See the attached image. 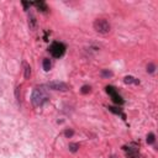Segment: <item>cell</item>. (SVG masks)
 <instances>
[{"label": "cell", "mask_w": 158, "mask_h": 158, "mask_svg": "<svg viewBox=\"0 0 158 158\" xmlns=\"http://www.w3.org/2000/svg\"><path fill=\"white\" fill-rule=\"evenodd\" d=\"M48 94L47 90L45 89V87H38L35 88L32 92V96H31V101L32 105L35 107H41L42 105H45L48 101Z\"/></svg>", "instance_id": "obj_1"}, {"label": "cell", "mask_w": 158, "mask_h": 158, "mask_svg": "<svg viewBox=\"0 0 158 158\" xmlns=\"http://www.w3.org/2000/svg\"><path fill=\"white\" fill-rule=\"evenodd\" d=\"M48 51L52 55V57L61 58V57L64 55V52H66V46H64L62 42H53V43L49 46Z\"/></svg>", "instance_id": "obj_2"}, {"label": "cell", "mask_w": 158, "mask_h": 158, "mask_svg": "<svg viewBox=\"0 0 158 158\" xmlns=\"http://www.w3.org/2000/svg\"><path fill=\"white\" fill-rule=\"evenodd\" d=\"M110 28H111L110 24L107 22L105 19H96L94 21V30L96 32H99V34L105 35L110 31Z\"/></svg>", "instance_id": "obj_3"}, {"label": "cell", "mask_w": 158, "mask_h": 158, "mask_svg": "<svg viewBox=\"0 0 158 158\" xmlns=\"http://www.w3.org/2000/svg\"><path fill=\"white\" fill-rule=\"evenodd\" d=\"M105 90H106L107 94L111 96V99H113V101L115 104H117V105H122V104L125 103V100L122 99V96L118 94L117 90L114 87H111V85H107V87L105 88Z\"/></svg>", "instance_id": "obj_4"}, {"label": "cell", "mask_w": 158, "mask_h": 158, "mask_svg": "<svg viewBox=\"0 0 158 158\" xmlns=\"http://www.w3.org/2000/svg\"><path fill=\"white\" fill-rule=\"evenodd\" d=\"M47 88L52 89V90H61V92H66L68 90V85L63 82H49L47 84Z\"/></svg>", "instance_id": "obj_5"}, {"label": "cell", "mask_w": 158, "mask_h": 158, "mask_svg": "<svg viewBox=\"0 0 158 158\" xmlns=\"http://www.w3.org/2000/svg\"><path fill=\"white\" fill-rule=\"evenodd\" d=\"M124 149L126 151V156L127 158H138L140 153H138V147L136 145H131V146H124Z\"/></svg>", "instance_id": "obj_6"}, {"label": "cell", "mask_w": 158, "mask_h": 158, "mask_svg": "<svg viewBox=\"0 0 158 158\" xmlns=\"http://www.w3.org/2000/svg\"><path fill=\"white\" fill-rule=\"evenodd\" d=\"M32 5H35L36 8H37L40 11H42V13H46L48 10V8H47V5H46L45 1H35V3H32Z\"/></svg>", "instance_id": "obj_7"}, {"label": "cell", "mask_w": 158, "mask_h": 158, "mask_svg": "<svg viewBox=\"0 0 158 158\" xmlns=\"http://www.w3.org/2000/svg\"><path fill=\"white\" fill-rule=\"evenodd\" d=\"M124 82H125V84H140V80L138 79H136L135 77H131V75H127V77H125L124 78Z\"/></svg>", "instance_id": "obj_8"}, {"label": "cell", "mask_w": 158, "mask_h": 158, "mask_svg": "<svg viewBox=\"0 0 158 158\" xmlns=\"http://www.w3.org/2000/svg\"><path fill=\"white\" fill-rule=\"evenodd\" d=\"M24 70H25V79H28L31 77V67L26 62H24Z\"/></svg>", "instance_id": "obj_9"}, {"label": "cell", "mask_w": 158, "mask_h": 158, "mask_svg": "<svg viewBox=\"0 0 158 158\" xmlns=\"http://www.w3.org/2000/svg\"><path fill=\"white\" fill-rule=\"evenodd\" d=\"M36 24H37V21H36V17L34 15H30L28 16V26H30V28H36Z\"/></svg>", "instance_id": "obj_10"}, {"label": "cell", "mask_w": 158, "mask_h": 158, "mask_svg": "<svg viewBox=\"0 0 158 158\" xmlns=\"http://www.w3.org/2000/svg\"><path fill=\"white\" fill-rule=\"evenodd\" d=\"M42 66H43V69L46 72H48L49 69H51V67H52V63H51V61H49L48 58H45L43 62H42Z\"/></svg>", "instance_id": "obj_11"}, {"label": "cell", "mask_w": 158, "mask_h": 158, "mask_svg": "<svg viewBox=\"0 0 158 158\" xmlns=\"http://www.w3.org/2000/svg\"><path fill=\"white\" fill-rule=\"evenodd\" d=\"M109 110L111 111V113H114V114H116V115H120V116H122V118H126L125 114H124L120 109H117V107H113V106H110V107H109Z\"/></svg>", "instance_id": "obj_12"}, {"label": "cell", "mask_w": 158, "mask_h": 158, "mask_svg": "<svg viewBox=\"0 0 158 158\" xmlns=\"http://www.w3.org/2000/svg\"><path fill=\"white\" fill-rule=\"evenodd\" d=\"M146 141H147V143H148V145H153L154 141H156V136H154V134H152V132H151V134L147 135Z\"/></svg>", "instance_id": "obj_13"}, {"label": "cell", "mask_w": 158, "mask_h": 158, "mask_svg": "<svg viewBox=\"0 0 158 158\" xmlns=\"http://www.w3.org/2000/svg\"><path fill=\"white\" fill-rule=\"evenodd\" d=\"M80 92H82V94H88V93L92 92V87L90 85H83L80 89Z\"/></svg>", "instance_id": "obj_14"}, {"label": "cell", "mask_w": 158, "mask_h": 158, "mask_svg": "<svg viewBox=\"0 0 158 158\" xmlns=\"http://www.w3.org/2000/svg\"><path fill=\"white\" fill-rule=\"evenodd\" d=\"M154 70H156V66H154L153 63H148V64H147V72H148L149 74H153Z\"/></svg>", "instance_id": "obj_15"}, {"label": "cell", "mask_w": 158, "mask_h": 158, "mask_svg": "<svg viewBox=\"0 0 158 158\" xmlns=\"http://www.w3.org/2000/svg\"><path fill=\"white\" fill-rule=\"evenodd\" d=\"M69 151L70 152H77L78 148H79V143H69Z\"/></svg>", "instance_id": "obj_16"}, {"label": "cell", "mask_w": 158, "mask_h": 158, "mask_svg": "<svg viewBox=\"0 0 158 158\" xmlns=\"http://www.w3.org/2000/svg\"><path fill=\"white\" fill-rule=\"evenodd\" d=\"M101 77H104V78L113 77V72H110V70H107V69H103L101 70Z\"/></svg>", "instance_id": "obj_17"}, {"label": "cell", "mask_w": 158, "mask_h": 158, "mask_svg": "<svg viewBox=\"0 0 158 158\" xmlns=\"http://www.w3.org/2000/svg\"><path fill=\"white\" fill-rule=\"evenodd\" d=\"M73 135H74V131L73 130H66V131H64V136H66V137H68V138L72 137Z\"/></svg>", "instance_id": "obj_18"}, {"label": "cell", "mask_w": 158, "mask_h": 158, "mask_svg": "<svg viewBox=\"0 0 158 158\" xmlns=\"http://www.w3.org/2000/svg\"><path fill=\"white\" fill-rule=\"evenodd\" d=\"M19 90H20V87H17V88H16V90H15V95H16V100H17V103H20V96H19Z\"/></svg>", "instance_id": "obj_19"}, {"label": "cell", "mask_w": 158, "mask_h": 158, "mask_svg": "<svg viewBox=\"0 0 158 158\" xmlns=\"http://www.w3.org/2000/svg\"><path fill=\"white\" fill-rule=\"evenodd\" d=\"M22 5H24L25 10H27V9H28V6H30L31 4H30V3H25V1H22Z\"/></svg>", "instance_id": "obj_20"}, {"label": "cell", "mask_w": 158, "mask_h": 158, "mask_svg": "<svg viewBox=\"0 0 158 158\" xmlns=\"http://www.w3.org/2000/svg\"><path fill=\"white\" fill-rule=\"evenodd\" d=\"M110 158H116V157H115V156H111V157H110Z\"/></svg>", "instance_id": "obj_21"}]
</instances>
